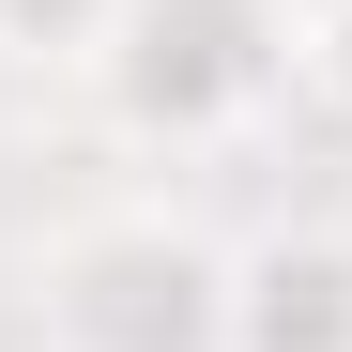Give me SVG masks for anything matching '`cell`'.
<instances>
[{
	"instance_id": "obj_1",
	"label": "cell",
	"mask_w": 352,
	"mask_h": 352,
	"mask_svg": "<svg viewBox=\"0 0 352 352\" xmlns=\"http://www.w3.org/2000/svg\"><path fill=\"white\" fill-rule=\"evenodd\" d=\"M276 62H291L276 0H123L107 46H92V107L138 153H199V138H230L276 92Z\"/></svg>"
},
{
	"instance_id": "obj_2",
	"label": "cell",
	"mask_w": 352,
	"mask_h": 352,
	"mask_svg": "<svg viewBox=\"0 0 352 352\" xmlns=\"http://www.w3.org/2000/svg\"><path fill=\"white\" fill-rule=\"evenodd\" d=\"M46 352H230V261L184 214H77L31 276Z\"/></svg>"
},
{
	"instance_id": "obj_3",
	"label": "cell",
	"mask_w": 352,
	"mask_h": 352,
	"mask_svg": "<svg viewBox=\"0 0 352 352\" xmlns=\"http://www.w3.org/2000/svg\"><path fill=\"white\" fill-rule=\"evenodd\" d=\"M230 352H352V230H276L230 261Z\"/></svg>"
},
{
	"instance_id": "obj_4",
	"label": "cell",
	"mask_w": 352,
	"mask_h": 352,
	"mask_svg": "<svg viewBox=\"0 0 352 352\" xmlns=\"http://www.w3.org/2000/svg\"><path fill=\"white\" fill-rule=\"evenodd\" d=\"M107 16H123V0H0V46H16V62H62V77H92Z\"/></svg>"
},
{
	"instance_id": "obj_5",
	"label": "cell",
	"mask_w": 352,
	"mask_h": 352,
	"mask_svg": "<svg viewBox=\"0 0 352 352\" xmlns=\"http://www.w3.org/2000/svg\"><path fill=\"white\" fill-rule=\"evenodd\" d=\"M291 77H307V92L337 107V123H352V0H337V16H307V31H291Z\"/></svg>"
},
{
	"instance_id": "obj_6",
	"label": "cell",
	"mask_w": 352,
	"mask_h": 352,
	"mask_svg": "<svg viewBox=\"0 0 352 352\" xmlns=\"http://www.w3.org/2000/svg\"><path fill=\"white\" fill-rule=\"evenodd\" d=\"M276 16H291V31H307V16H337V0H276Z\"/></svg>"
}]
</instances>
